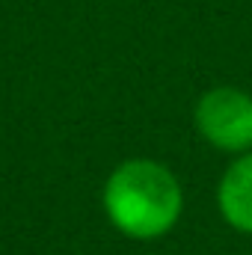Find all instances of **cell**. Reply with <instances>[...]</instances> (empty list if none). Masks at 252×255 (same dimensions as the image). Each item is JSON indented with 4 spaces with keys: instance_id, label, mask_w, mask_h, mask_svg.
Masks as SVG:
<instances>
[{
    "instance_id": "7a4b0ae2",
    "label": "cell",
    "mask_w": 252,
    "mask_h": 255,
    "mask_svg": "<svg viewBox=\"0 0 252 255\" xmlns=\"http://www.w3.org/2000/svg\"><path fill=\"white\" fill-rule=\"evenodd\" d=\"M199 133L223 151L252 148V98L235 86H217L205 92L196 104Z\"/></svg>"
},
{
    "instance_id": "3957f363",
    "label": "cell",
    "mask_w": 252,
    "mask_h": 255,
    "mask_svg": "<svg viewBox=\"0 0 252 255\" xmlns=\"http://www.w3.org/2000/svg\"><path fill=\"white\" fill-rule=\"evenodd\" d=\"M217 202H220L223 220L232 229L252 235V151L238 157L226 169V175L220 181Z\"/></svg>"
},
{
    "instance_id": "6da1fadb",
    "label": "cell",
    "mask_w": 252,
    "mask_h": 255,
    "mask_svg": "<svg viewBox=\"0 0 252 255\" xmlns=\"http://www.w3.org/2000/svg\"><path fill=\"white\" fill-rule=\"evenodd\" d=\"M184 208L178 178L157 160H125L104 184V211L110 223L133 241L166 235Z\"/></svg>"
}]
</instances>
